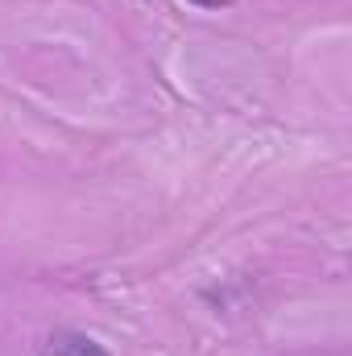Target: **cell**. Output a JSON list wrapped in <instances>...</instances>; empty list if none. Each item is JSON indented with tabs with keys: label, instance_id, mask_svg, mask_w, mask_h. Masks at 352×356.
I'll use <instances>...</instances> for the list:
<instances>
[{
	"label": "cell",
	"instance_id": "6da1fadb",
	"mask_svg": "<svg viewBox=\"0 0 352 356\" xmlns=\"http://www.w3.org/2000/svg\"><path fill=\"white\" fill-rule=\"evenodd\" d=\"M46 356H108V348L88 332H54L46 340Z\"/></svg>",
	"mask_w": 352,
	"mask_h": 356
},
{
	"label": "cell",
	"instance_id": "7a4b0ae2",
	"mask_svg": "<svg viewBox=\"0 0 352 356\" xmlns=\"http://www.w3.org/2000/svg\"><path fill=\"white\" fill-rule=\"evenodd\" d=\"M199 4H224V0H199Z\"/></svg>",
	"mask_w": 352,
	"mask_h": 356
}]
</instances>
